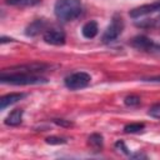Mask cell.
Returning a JSON list of instances; mask_svg holds the SVG:
<instances>
[{"instance_id": "cell-1", "label": "cell", "mask_w": 160, "mask_h": 160, "mask_svg": "<svg viewBox=\"0 0 160 160\" xmlns=\"http://www.w3.org/2000/svg\"><path fill=\"white\" fill-rule=\"evenodd\" d=\"M130 18L135 20V25L141 29L160 28V0L138 6L129 12Z\"/></svg>"}, {"instance_id": "cell-2", "label": "cell", "mask_w": 160, "mask_h": 160, "mask_svg": "<svg viewBox=\"0 0 160 160\" xmlns=\"http://www.w3.org/2000/svg\"><path fill=\"white\" fill-rule=\"evenodd\" d=\"M54 12L60 21H72L82 12L81 0H56Z\"/></svg>"}, {"instance_id": "cell-3", "label": "cell", "mask_w": 160, "mask_h": 160, "mask_svg": "<svg viewBox=\"0 0 160 160\" xmlns=\"http://www.w3.org/2000/svg\"><path fill=\"white\" fill-rule=\"evenodd\" d=\"M0 81L10 85H39L48 82L46 78L29 72H15V71H1Z\"/></svg>"}, {"instance_id": "cell-4", "label": "cell", "mask_w": 160, "mask_h": 160, "mask_svg": "<svg viewBox=\"0 0 160 160\" xmlns=\"http://www.w3.org/2000/svg\"><path fill=\"white\" fill-rule=\"evenodd\" d=\"M122 30H124V21H122V19H121V16L115 15V16L112 18L111 22L108 25L106 30L104 31L102 36H101L102 42H104V44H110L111 41L116 40V39L121 35Z\"/></svg>"}, {"instance_id": "cell-5", "label": "cell", "mask_w": 160, "mask_h": 160, "mask_svg": "<svg viewBox=\"0 0 160 160\" xmlns=\"http://www.w3.org/2000/svg\"><path fill=\"white\" fill-rule=\"evenodd\" d=\"M91 81V76L85 71H78L65 78V86L70 90H79L86 88Z\"/></svg>"}, {"instance_id": "cell-6", "label": "cell", "mask_w": 160, "mask_h": 160, "mask_svg": "<svg viewBox=\"0 0 160 160\" xmlns=\"http://www.w3.org/2000/svg\"><path fill=\"white\" fill-rule=\"evenodd\" d=\"M130 45L140 51L150 52V54H160V45L154 42L145 35H138L130 40Z\"/></svg>"}, {"instance_id": "cell-7", "label": "cell", "mask_w": 160, "mask_h": 160, "mask_svg": "<svg viewBox=\"0 0 160 160\" xmlns=\"http://www.w3.org/2000/svg\"><path fill=\"white\" fill-rule=\"evenodd\" d=\"M44 41L46 44L50 45H55V46H60L65 44L66 40V35L64 32V30L58 29V28H52V29H48L44 32Z\"/></svg>"}, {"instance_id": "cell-8", "label": "cell", "mask_w": 160, "mask_h": 160, "mask_svg": "<svg viewBox=\"0 0 160 160\" xmlns=\"http://www.w3.org/2000/svg\"><path fill=\"white\" fill-rule=\"evenodd\" d=\"M49 68L48 64L44 62H30V64H24V65H18L12 66L10 69H4L2 71H15V72H29V74H38L42 72Z\"/></svg>"}, {"instance_id": "cell-9", "label": "cell", "mask_w": 160, "mask_h": 160, "mask_svg": "<svg viewBox=\"0 0 160 160\" xmlns=\"http://www.w3.org/2000/svg\"><path fill=\"white\" fill-rule=\"evenodd\" d=\"M48 26V21L45 19H38V20H34L31 24L28 25V28L25 29V35L26 36H36L39 35L41 31L44 30H48L46 29ZM45 32V31H44Z\"/></svg>"}, {"instance_id": "cell-10", "label": "cell", "mask_w": 160, "mask_h": 160, "mask_svg": "<svg viewBox=\"0 0 160 160\" xmlns=\"http://www.w3.org/2000/svg\"><path fill=\"white\" fill-rule=\"evenodd\" d=\"M25 96H26V94H24V92H11V94L4 95L0 99V109L1 110H5L8 106L18 102L19 100L24 99Z\"/></svg>"}, {"instance_id": "cell-11", "label": "cell", "mask_w": 160, "mask_h": 160, "mask_svg": "<svg viewBox=\"0 0 160 160\" xmlns=\"http://www.w3.org/2000/svg\"><path fill=\"white\" fill-rule=\"evenodd\" d=\"M98 32H99V26H98V22L94 20L84 24V26L81 29V34L86 39H94L98 35Z\"/></svg>"}, {"instance_id": "cell-12", "label": "cell", "mask_w": 160, "mask_h": 160, "mask_svg": "<svg viewBox=\"0 0 160 160\" xmlns=\"http://www.w3.org/2000/svg\"><path fill=\"white\" fill-rule=\"evenodd\" d=\"M22 114H24V110L22 109H15L12 110L5 119V124L9 125V126H18L21 124L22 121Z\"/></svg>"}, {"instance_id": "cell-13", "label": "cell", "mask_w": 160, "mask_h": 160, "mask_svg": "<svg viewBox=\"0 0 160 160\" xmlns=\"http://www.w3.org/2000/svg\"><path fill=\"white\" fill-rule=\"evenodd\" d=\"M41 0H5V4L15 8H31L39 5Z\"/></svg>"}, {"instance_id": "cell-14", "label": "cell", "mask_w": 160, "mask_h": 160, "mask_svg": "<svg viewBox=\"0 0 160 160\" xmlns=\"http://www.w3.org/2000/svg\"><path fill=\"white\" fill-rule=\"evenodd\" d=\"M145 125L142 122H131L124 126V131L126 134H135V132H140L141 130H144Z\"/></svg>"}, {"instance_id": "cell-15", "label": "cell", "mask_w": 160, "mask_h": 160, "mask_svg": "<svg viewBox=\"0 0 160 160\" xmlns=\"http://www.w3.org/2000/svg\"><path fill=\"white\" fill-rule=\"evenodd\" d=\"M89 144L94 148V149H101L102 148V144H104V140H102V136L100 134H91L89 136Z\"/></svg>"}, {"instance_id": "cell-16", "label": "cell", "mask_w": 160, "mask_h": 160, "mask_svg": "<svg viewBox=\"0 0 160 160\" xmlns=\"http://www.w3.org/2000/svg\"><path fill=\"white\" fill-rule=\"evenodd\" d=\"M124 102L126 106H130V108H135L140 104V98L138 95H128L125 99H124Z\"/></svg>"}, {"instance_id": "cell-17", "label": "cell", "mask_w": 160, "mask_h": 160, "mask_svg": "<svg viewBox=\"0 0 160 160\" xmlns=\"http://www.w3.org/2000/svg\"><path fill=\"white\" fill-rule=\"evenodd\" d=\"M45 141L50 145H60V144H65L66 140L62 139V138H59V136H49L45 139Z\"/></svg>"}, {"instance_id": "cell-18", "label": "cell", "mask_w": 160, "mask_h": 160, "mask_svg": "<svg viewBox=\"0 0 160 160\" xmlns=\"http://www.w3.org/2000/svg\"><path fill=\"white\" fill-rule=\"evenodd\" d=\"M149 115L155 118V119H160V102L154 104L150 109H149Z\"/></svg>"}, {"instance_id": "cell-19", "label": "cell", "mask_w": 160, "mask_h": 160, "mask_svg": "<svg viewBox=\"0 0 160 160\" xmlns=\"http://www.w3.org/2000/svg\"><path fill=\"white\" fill-rule=\"evenodd\" d=\"M115 148H116L118 150H121L122 152L130 155V152H129V150H128V148H126V145H125V142H124L122 140H118V141L115 142Z\"/></svg>"}, {"instance_id": "cell-20", "label": "cell", "mask_w": 160, "mask_h": 160, "mask_svg": "<svg viewBox=\"0 0 160 160\" xmlns=\"http://www.w3.org/2000/svg\"><path fill=\"white\" fill-rule=\"evenodd\" d=\"M54 122L56 125H60V126H71L72 124L68 120H64V119H54Z\"/></svg>"}, {"instance_id": "cell-21", "label": "cell", "mask_w": 160, "mask_h": 160, "mask_svg": "<svg viewBox=\"0 0 160 160\" xmlns=\"http://www.w3.org/2000/svg\"><path fill=\"white\" fill-rule=\"evenodd\" d=\"M9 41H14V39H11V38H6V36H1V39H0V42H1V44L9 42Z\"/></svg>"}]
</instances>
